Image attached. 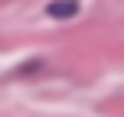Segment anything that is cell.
<instances>
[{
	"instance_id": "obj_1",
	"label": "cell",
	"mask_w": 124,
	"mask_h": 117,
	"mask_svg": "<svg viewBox=\"0 0 124 117\" xmlns=\"http://www.w3.org/2000/svg\"><path fill=\"white\" fill-rule=\"evenodd\" d=\"M50 18H71V14H78V0H53L46 7Z\"/></svg>"
}]
</instances>
